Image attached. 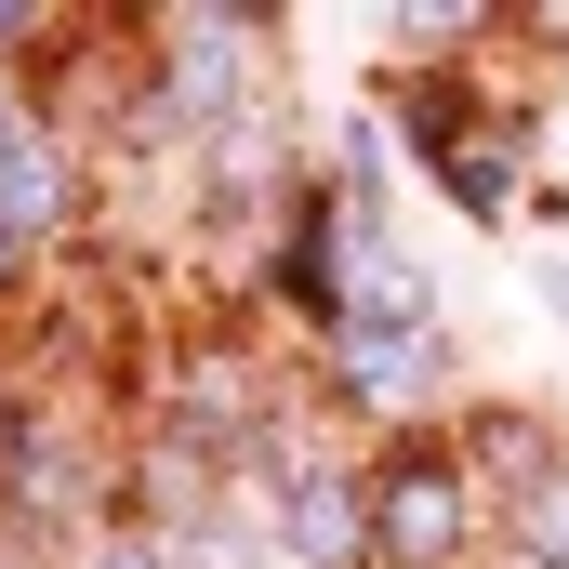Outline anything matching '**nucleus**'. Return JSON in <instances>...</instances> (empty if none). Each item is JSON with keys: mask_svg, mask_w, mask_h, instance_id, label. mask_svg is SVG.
<instances>
[{"mask_svg": "<svg viewBox=\"0 0 569 569\" xmlns=\"http://www.w3.org/2000/svg\"><path fill=\"white\" fill-rule=\"evenodd\" d=\"M477 543V463L463 450H385L371 463V569H463Z\"/></svg>", "mask_w": 569, "mask_h": 569, "instance_id": "nucleus-1", "label": "nucleus"}, {"mask_svg": "<svg viewBox=\"0 0 569 569\" xmlns=\"http://www.w3.org/2000/svg\"><path fill=\"white\" fill-rule=\"evenodd\" d=\"M252 40H279V13H172L159 53H146V120H172V133L252 120V107H239V93H252Z\"/></svg>", "mask_w": 569, "mask_h": 569, "instance_id": "nucleus-2", "label": "nucleus"}, {"mask_svg": "<svg viewBox=\"0 0 569 569\" xmlns=\"http://www.w3.org/2000/svg\"><path fill=\"white\" fill-rule=\"evenodd\" d=\"M266 530H279L291 569H371V463L266 450Z\"/></svg>", "mask_w": 569, "mask_h": 569, "instance_id": "nucleus-3", "label": "nucleus"}, {"mask_svg": "<svg viewBox=\"0 0 569 569\" xmlns=\"http://www.w3.org/2000/svg\"><path fill=\"white\" fill-rule=\"evenodd\" d=\"M67 226H80V146L53 120H27L0 146V239H67Z\"/></svg>", "mask_w": 569, "mask_h": 569, "instance_id": "nucleus-4", "label": "nucleus"}, {"mask_svg": "<svg viewBox=\"0 0 569 569\" xmlns=\"http://www.w3.org/2000/svg\"><path fill=\"white\" fill-rule=\"evenodd\" d=\"M331 358H345V398L358 411H425L437 371H450L437 318H411V331H331Z\"/></svg>", "mask_w": 569, "mask_h": 569, "instance_id": "nucleus-5", "label": "nucleus"}, {"mask_svg": "<svg viewBox=\"0 0 569 569\" xmlns=\"http://www.w3.org/2000/svg\"><path fill=\"white\" fill-rule=\"evenodd\" d=\"M503 543H517V569H569V437L530 477H503Z\"/></svg>", "mask_w": 569, "mask_h": 569, "instance_id": "nucleus-6", "label": "nucleus"}, {"mask_svg": "<svg viewBox=\"0 0 569 569\" xmlns=\"http://www.w3.org/2000/svg\"><path fill=\"white\" fill-rule=\"evenodd\" d=\"M437 186H450V199H463V212H477V226H490V212H503V199H517V159H503V146L477 133V146H463V159H437Z\"/></svg>", "mask_w": 569, "mask_h": 569, "instance_id": "nucleus-7", "label": "nucleus"}, {"mask_svg": "<svg viewBox=\"0 0 569 569\" xmlns=\"http://www.w3.org/2000/svg\"><path fill=\"white\" fill-rule=\"evenodd\" d=\"M80 569H186V557H172V543H146V530H107Z\"/></svg>", "mask_w": 569, "mask_h": 569, "instance_id": "nucleus-8", "label": "nucleus"}, {"mask_svg": "<svg viewBox=\"0 0 569 569\" xmlns=\"http://www.w3.org/2000/svg\"><path fill=\"white\" fill-rule=\"evenodd\" d=\"M503 27H517V40H557V53H569V0H517Z\"/></svg>", "mask_w": 569, "mask_h": 569, "instance_id": "nucleus-9", "label": "nucleus"}, {"mask_svg": "<svg viewBox=\"0 0 569 569\" xmlns=\"http://www.w3.org/2000/svg\"><path fill=\"white\" fill-rule=\"evenodd\" d=\"M0 40H53V13L40 0H0Z\"/></svg>", "mask_w": 569, "mask_h": 569, "instance_id": "nucleus-10", "label": "nucleus"}, {"mask_svg": "<svg viewBox=\"0 0 569 569\" xmlns=\"http://www.w3.org/2000/svg\"><path fill=\"white\" fill-rule=\"evenodd\" d=\"M13 133H27V107H13V80H0V146H13Z\"/></svg>", "mask_w": 569, "mask_h": 569, "instance_id": "nucleus-11", "label": "nucleus"}, {"mask_svg": "<svg viewBox=\"0 0 569 569\" xmlns=\"http://www.w3.org/2000/svg\"><path fill=\"white\" fill-rule=\"evenodd\" d=\"M13 252H27V239H0V291H13Z\"/></svg>", "mask_w": 569, "mask_h": 569, "instance_id": "nucleus-12", "label": "nucleus"}]
</instances>
